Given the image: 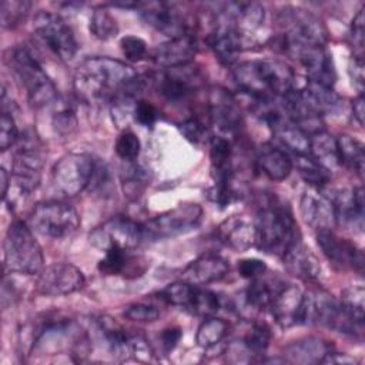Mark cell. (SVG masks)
I'll use <instances>...</instances> for the list:
<instances>
[{
    "instance_id": "cell-1",
    "label": "cell",
    "mask_w": 365,
    "mask_h": 365,
    "mask_svg": "<svg viewBox=\"0 0 365 365\" xmlns=\"http://www.w3.org/2000/svg\"><path fill=\"white\" fill-rule=\"evenodd\" d=\"M73 84L86 103H101L114 101L121 96L133 97L144 88L145 83L127 63L107 56H94L78 64Z\"/></svg>"
},
{
    "instance_id": "cell-2",
    "label": "cell",
    "mask_w": 365,
    "mask_h": 365,
    "mask_svg": "<svg viewBox=\"0 0 365 365\" xmlns=\"http://www.w3.org/2000/svg\"><path fill=\"white\" fill-rule=\"evenodd\" d=\"M231 77L244 94L257 103L281 98L294 88L292 68L279 60H251L234 66Z\"/></svg>"
},
{
    "instance_id": "cell-3",
    "label": "cell",
    "mask_w": 365,
    "mask_h": 365,
    "mask_svg": "<svg viewBox=\"0 0 365 365\" xmlns=\"http://www.w3.org/2000/svg\"><path fill=\"white\" fill-rule=\"evenodd\" d=\"M255 245L268 252L282 257L291 245L301 240L294 214L288 204L269 198L254 220Z\"/></svg>"
},
{
    "instance_id": "cell-4",
    "label": "cell",
    "mask_w": 365,
    "mask_h": 365,
    "mask_svg": "<svg viewBox=\"0 0 365 365\" xmlns=\"http://www.w3.org/2000/svg\"><path fill=\"white\" fill-rule=\"evenodd\" d=\"M281 27V47L284 51L297 54L302 48L324 47L328 40V30L315 14L298 9L285 7L277 14Z\"/></svg>"
},
{
    "instance_id": "cell-5",
    "label": "cell",
    "mask_w": 365,
    "mask_h": 365,
    "mask_svg": "<svg viewBox=\"0 0 365 365\" xmlns=\"http://www.w3.org/2000/svg\"><path fill=\"white\" fill-rule=\"evenodd\" d=\"M4 61L26 90L27 98L33 106L44 107L57 101V88L53 80L27 48H9L4 54Z\"/></svg>"
},
{
    "instance_id": "cell-6",
    "label": "cell",
    "mask_w": 365,
    "mask_h": 365,
    "mask_svg": "<svg viewBox=\"0 0 365 365\" xmlns=\"http://www.w3.org/2000/svg\"><path fill=\"white\" fill-rule=\"evenodd\" d=\"M301 324H318L336 332L361 336L364 322L358 321L332 294L317 289L304 294Z\"/></svg>"
},
{
    "instance_id": "cell-7",
    "label": "cell",
    "mask_w": 365,
    "mask_h": 365,
    "mask_svg": "<svg viewBox=\"0 0 365 365\" xmlns=\"http://www.w3.org/2000/svg\"><path fill=\"white\" fill-rule=\"evenodd\" d=\"M68 352L81 359L90 352V339L87 334L71 319H48L33 334L31 354L56 355Z\"/></svg>"
},
{
    "instance_id": "cell-8",
    "label": "cell",
    "mask_w": 365,
    "mask_h": 365,
    "mask_svg": "<svg viewBox=\"0 0 365 365\" xmlns=\"http://www.w3.org/2000/svg\"><path fill=\"white\" fill-rule=\"evenodd\" d=\"M4 272L24 275L38 274L44 267V257L40 244L34 238L29 225L14 220L6 232L4 242Z\"/></svg>"
},
{
    "instance_id": "cell-9",
    "label": "cell",
    "mask_w": 365,
    "mask_h": 365,
    "mask_svg": "<svg viewBox=\"0 0 365 365\" xmlns=\"http://www.w3.org/2000/svg\"><path fill=\"white\" fill-rule=\"evenodd\" d=\"M97 164V158L88 153H68L63 155L51 171L54 191L67 198L78 195L90 187Z\"/></svg>"
},
{
    "instance_id": "cell-10",
    "label": "cell",
    "mask_w": 365,
    "mask_h": 365,
    "mask_svg": "<svg viewBox=\"0 0 365 365\" xmlns=\"http://www.w3.org/2000/svg\"><path fill=\"white\" fill-rule=\"evenodd\" d=\"M17 148L13 155L11 175L23 195H30L37 190L44 165V151L41 141L34 133H24L16 143Z\"/></svg>"
},
{
    "instance_id": "cell-11",
    "label": "cell",
    "mask_w": 365,
    "mask_h": 365,
    "mask_svg": "<svg viewBox=\"0 0 365 365\" xmlns=\"http://www.w3.org/2000/svg\"><path fill=\"white\" fill-rule=\"evenodd\" d=\"M29 222L31 228L48 238H64L77 231L80 215L64 201H43L34 205Z\"/></svg>"
},
{
    "instance_id": "cell-12",
    "label": "cell",
    "mask_w": 365,
    "mask_h": 365,
    "mask_svg": "<svg viewBox=\"0 0 365 365\" xmlns=\"http://www.w3.org/2000/svg\"><path fill=\"white\" fill-rule=\"evenodd\" d=\"M202 218V208L195 202L180 204L144 222V240L160 241L195 230Z\"/></svg>"
},
{
    "instance_id": "cell-13",
    "label": "cell",
    "mask_w": 365,
    "mask_h": 365,
    "mask_svg": "<svg viewBox=\"0 0 365 365\" xmlns=\"http://www.w3.org/2000/svg\"><path fill=\"white\" fill-rule=\"evenodd\" d=\"M90 244L106 252L108 248L118 247L123 250H134L144 240V225L124 215L107 220L103 225L94 228L88 235Z\"/></svg>"
},
{
    "instance_id": "cell-14",
    "label": "cell",
    "mask_w": 365,
    "mask_h": 365,
    "mask_svg": "<svg viewBox=\"0 0 365 365\" xmlns=\"http://www.w3.org/2000/svg\"><path fill=\"white\" fill-rule=\"evenodd\" d=\"M33 30L60 60L67 61L76 56L78 43L71 27L61 16L41 10L33 19Z\"/></svg>"
},
{
    "instance_id": "cell-15",
    "label": "cell",
    "mask_w": 365,
    "mask_h": 365,
    "mask_svg": "<svg viewBox=\"0 0 365 365\" xmlns=\"http://www.w3.org/2000/svg\"><path fill=\"white\" fill-rule=\"evenodd\" d=\"M217 16L240 34L245 46L257 40V34L265 21V9L255 1H230L221 4Z\"/></svg>"
},
{
    "instance_id": "cell-16",
    "label": "cell",
    "mask_w": 365,
    "mask_h": 365,
    "mask_svg": "<svg viewBox=\"0 0 365 365\" xmlns=\"http://www.w3.org/2000/svg\"><path fill=\"white\" fill-rule=\"evenodd\" d=\"M86 284L84 274L73 264L56 262L37 274L36 289L41 295L61 297L80 291Z\"/></svg>"
},
{
    "instance_id": "cell-17",
    "label": "cell",
    "mask_w": 365,
    "mask_h": 365,
    "mask_svg": "<svg viewBox=\"0 0 365 365\" xmlns=\"http://www.w3.org/2000/svg\"><path fill=\"white\" fill-rule=\"evenodd\" d=\"M202 76L190 64L164 68L163 73L150 78V83L157 88L158 94L170 103H177L187 98L195 88H198Z\"/></svg>"
},
{
    "instance_id": "cell-18",
    "label": "cell",
    "mask_w": 365,
    "mask_h": 365,
    "mask_svg": "<svg viewBox=\"0 0 365 365\" xmlns=\"http://www.w3.org/2000/svg\"><path fill=\"white\" fill-rule=\"evenodd\" d=\"M317 242L325 258L335 268L352 269L362 275L364 254L354 242L338 237L332 230L318 231Z\"/></svg>"
},
{
    "instance_id": "cell-19",
    "label": "cell",
    "mask_w": 365,
    "mask_h": 365,
    "mask_svg": "<svg viewBox=\"0 0 365 365\" xmlns=\"http://www.w3.org/2000/svg\"><path fill=\"white\" fill-rule=\"evenodd\" d=\"M208 117L220 135L237 137L242 127V117L237 101L225 88H212L208 96Z\"/></svg>"
},
{
    "instance_id": "cell-20",
    "label": "cell",
    "mask_w": 365,
    "mask_h": 365,
    "mask_svg": "<svg viewBox=\"0 0 365 365\" xmlns=\"http://www.w3.org/2000/svg\"><path fill=\"white\" fill-rule=\"evenodd\" d=\"M140 17L155 30L168 36L170 38L190 34L188 21L185 16L174 4L163 1L137 3Z\"/></svg>"
},
{
    "instance_id": "cell-21",
    "label": "cell",
    "mask_w": 365,
    "mask_h": 365,
    "mask_svg": "<svg viewBox=\"0 0 365 365\" xmlns=\"http://www.w3.org/2000/svg\"><path fill=\"white\" fill-rule=\"evenodd\" d=\"M302 304L304 292L295 284H287L279 281L271 304L269 311L275 322L282 328H289L292 325L301 324L302 321Z\"/></svg>"
},
{
    "instance_id": "cell-22",
    "label": "cell",
    "mask_w": 365,
    "mask_h": 365,
    "mask_svg": "<svg viewBox=\"0 0 365 365\" xmlns=\"http://www.w3.org/2000/svg\"><path fill=\"white\" fill-rule=\"evenodd\" d=\"M331 198V197H329ZM335 214V225L345 230L362 231L364 228V188L338 190L331 198Z\"/></svg>"
},
{
    "instance_id": "cell-23",
    "label": "cell",
    "mask_w": 365,
    "mask_h": 365,
    "mask_svg": "<svg viewBox=\"0 0 365 365\" xmlns=\"http://www.w3.org/2000/svg\"><path fill=\"white\" fill-rule=\"evenodd\" d=\"M299 211L304 222L317 232L324 230H332V227L335 225L332 201L318 188L307 190L302 194Z\"/></svg>"
},
{
    "instance_id": "cell-24",
    "label": "cell",
    "mask_w": 365,
    "mask_h": 365,
    "mask_svg": "<svg viewBox=\"0 0 365 365\" xmlns=\"http://www.w3.org/2000/svg\"><path fill=\"white\" fill-rule=\"evenodd\" d=\"M205 40L218 61L224 66H232L244 47L240 34L218 16L215 19L212 31L207 36Z\"/></svg>"
},
{
    "instance_id": "cell-25",
    "label": "cell",
    "mask_w": 365,
    "mask_h": 365,
    "mask_svg": "<svg viewBox=\"0 0 365 365\" xmlns=\"http://www.w3.org/2000/svg\"><path fill=\"white\" fill-rule=\"evenodd\" d=\"M230 271L225 258L217 254H204L191 261L181 272V279L192 285H207L222 279Z\"/></svg>"
},
{
    "instance_id": "cell-26",
    "label": "cell",
    "mask_w": 365,
    "mask_h": 365,
    "mask_svg": "<svg viewBox=\"0 0 365 365\" xmlns=\"http://www.w3.org/2000/svg\"><path fill=\"white\" fill-rule=\"evenodd\" d=\"M197 41L191 34H182L160 44L153 51V60L163 68L190 64L197 54Z\"/></svg>"
},
{
    "instance_id": "cell-27",
    "label": "cell",
    "mask_w": 365,
    "mask_h": 365,
    "mask_svg": "<svg viewBox=\"0 0 365 365\" xmlns=\"http://www.w3.org/2000/svg\"><path fill=\"white\" fill-rule=\"evenodd\" d=\"M298 60L307 71L308 80L332 87L336 80L334 61L325 47H308L297 53Z\"/></svg>"
},
{
    "instance_id": "cell-28",
    "label": "cell",
    "mask_w": 365,
    "mask_h": 365,
    "mask_svg": "<svg viewBox=\"0 0 365 365\" xmlns=\"http://www.w3.org/2000/svg\"><path fill=\"white\" fill-rule=\"evenodd\" d=\"M217 237L227 247L242 252L255 245L254 221L245 215H231L217 227Z\"/></svg>"
},
{
    "instance_id": "cell-29",
    "label": "cell",
    "mask_w": 365,
    "mask_h": 365,
    "mask_svg": "<svg viewBox=\"0 0 365 365\" xmlns=\"http://www.w3.org/2000/svg\"><path fill=\"white\" fill-rule=\"evenodd\" d=\"M299 93L305 104L319 117L338 115L345 110L344 98L338 93H335L332 87H327L308 80L307 86L301 88Z\"/></svg>"
},
{
    "instance_id": "cell-30",
    "label": "cell",
    "mask_w": 365,
    "mask_h": 365,
    "mask_svg": "<svg viewBox=\"0 0 365 365\" xmlns=\"http://www.w3.org/2000/svg\"><path fill=\"white\" fill-rule=\"evenodd\" d=\"M285 268L304 281H317L321 275V265L312 251L298 240L281 257Z\"/></svg>"
},
{
    "instance_id": "cell-31",
    "label": "cell",
    "mask_w": 365,
    "mask_h": 365,
    "mask_svg": "<svg viewBox=\"0 0 365 365\" xmlns=\"http://www.w3.org/2000/svg\"><path fill=\"white\" fill-rule=\"evenodd\" d=\"M259 170L272 181H282L288 178L292 171V160L289 154L272 144H264L257 155Z\"/></svg>"
},
{
    "instance_id": "cell-32",
    "label": "cell",
    "mask_w": 365,
    "mask_h": 365,
    "mask_svg": "<svg viewBox=\"0 0 365 365\" xmlns=\"http://www.w3.org/2000/svg\"><path fill=\"white\" fill-rule=\"evenodd\" d=\"M331 351V345L319 338H302L285 346L287 361L294 364H319L325 354Z\"/></svg>"
},
{
    "instance_id": "cell-33",
    "label": "cell",
    "mask_w": 365,
    "mask_h": 365,
    "mask_svg": "<svg viewBox=\"0 0 365 365\" xmlns=\"http://www.w3.org/2000/svg\"><path fill=\"white\" fill-rule=\"evenodd\" d=\"M138 265V257H133L130 254V250L113 247L104 252V258L98 262V269L106 275L128 277V274H134V277H137L140 275L137 272H141L140 269H135V267Z\"/></svg>"
},
{
    "instance_id": "cell-34",
    "label": "cell",
    "mask_w": 365,
    "mask_h": 365,
    "mask_svg": "<svg viewBox=\"0 0 365 365\" xmlns=\"http://www.w3.org/2000/svg\"><path fill=\"white\" fill-rule=\"evenodd\" d=\"M314 160L324 165L329 173L332 168L339 165L336 138H334L325 130L317 131L309 135V153Z\"/></svg>"
},
{
    "instance_id": "cell-35",
    "label": "cell",
    "mask_w": 365,
    "mask_h": 365,
    "mask_svg": "<svg viewBox=\"0 0 365 365\" xmlns=\"http://www.w3.org/2000/svg\"><path fill=\"white\" fill-rule=\"evenodd\" d=\"M336 150L339 165H344L362 175L365 164L364 144L349 134H341L336 137Z\"/></svg>"
},
{
    "instance_id": "cell-36",
    "label": "cell",
    "mask_w": 365,
    "mask_h": 365,
    "mask_svg": "<svg viewBox=\"0 0 365 365\" xmlns=\"http://www.w3.org/2000/svg\"><path fill=\"white\" fill-rule=\"evenodd\" d=\"M301 178L311 185V188L321 190L329 182L331 173L321 165L317 160H314L309 154H298L295 155V161H292Z\"/></svg>"
},
{
    "instance_id": "cell-37",
    "label": "cell",
    "mask_w": 365,
    "mask_h": 365,
    "mask_svg": "<svg viewBox=\"0 0 365 365\" xmlns=\"http://www.w3.org/2000/svg\"><path fill=\"white\" fill-rule=\"evenodd\" d=\"M197 292H198V285H192L181 279L178 282L167 285L164 289L160 291L158 295L164 302L192 312Z\"/></svg>"
},
{
    "instance_id": "cell-38",
    "label": "cell",
    "mask_w": 365,
    "mask_h": 365,
    "mask_svg": "<svg viewBox=\"0 0 365 365\" xmlns=\"http://www.w3.org/2000/svg\"><path fill=\"white\" fill-rule=\"evenodd\" d=\"M230 325L227 321L215 317H210L201 322L197 329L195 341L200 346L210 349L221 344V341L227 336Z\"/></svg>"
},
{
    "instance_id": "cell-39",
    "label": "cell",
    "mask_w": 365,
    "mask_h": 365,
    "mask_svg": "<svg viewBox=\"0 0 365 365\" xmlns=\"http://www.w3.org/2000/svg\"><path fill=\"white\" fill-rule=\"evenodd\" d=\"M90 31L94 37L100 40H108L117 36L118 26L114 17L103 7H98L93 11L90 19Z\"/></svg>"
},
{
    "instance_id": "cell-40",
    "label": "cell",
    "mask_w": 365,
    "mask_h": 365,
    "mask_svg": "<svg viewBox=\"0 0 365 365\" xmlns=\"http://www.w3.org/2000/svg\"><path fill=\"white\" fill-rule=\"evenodd\" d=\"M30 7L31 3L26 0H3L0 4L3 29H13L19 26L27 17Z\"/></svg>"
},
{
    "instance_id": "cell-41",
    "label": "cell",
    "mask_w": 365,
    "mask_h": 365,
    "mask_svg": "<svg viewBox=\"0 0 365 365\" xmlns=\"http://www.w3.org/2000/svg\"><path fill=\"white\" fill-rule=\"evenodd\" d=\"M269 339H271L269 328L262 324H254L250 332L244 336L242 342L245 344V346L248 348V351L252 354L254 358H261L267 352Z\"/></svg>"
},
{
    "instance_id": "cell-42",
    "label": "cell",
    "mask_w": 365,
    "mask_h": 365,
    "mask_svg": "<svg viewBox=\"0 0 365 365\" xmlns=\"http://www.w3.org/2000/svg\"><path fill=\"white\" fill-rule=\"evenodd\" d=\"M115 153L121 160L125 161H133L138 157L140 150H141V143L140 138L137 137L135 133L130 130H124L120 133V135L115 140Z\"/></svg>"
},
{
    "instance_id": "cell-43",
    "label": "cell",
    "mask_w": 365,
    "mask_h": 365,
    "mask_svg": "<svg viewBox=\"0 0 365 365\" xmlns=\"http://www.w3.org/2000/svg\"><path fill=\"white\" fill-rule=\"evenodd\" d=\"M364 298H365V292L361 285L345 288L342 291V298H341V302L344 304V307L361 322H364Z\"/></svg>"
},
{
    "instance_id": "cell-44",
    "label": "cell",
    "mask_w": 365,
    "mask_h": 365,
    "mask_svg": "<svg viewBox=\"0 0 365 365\" xmlns=\"http://www.w3.org/2000/svg\"><path fill=\"white\" fill-rule=\"evenodd\" d=\"M20 138L19 128L16 125L14 117L11 113L3 108L1 117H0V150L6 151L10 147H13Z\"/></svg>"
},
{
    "instance_id": "cell-45",
    "label": "cell",
    "mask_w": 365,
    "mask_h": 365,
    "mask_svg": "<svg viewBox=\"0 0 365 365\" xmlns=\"http://www.w3.org/2000/svg\"><path fill=\"white\" fill-rule=\"evenodd\" d=\"M53 125L60 135L70 134L77 125V120L73 108L67 104L57 106V101H56V110L53 113Z\"/></svg>"
},
{
    "instance_id": "cell-46",
    "label": "cell",
    "mask_w": 365,
    "mask_h": 365,
    "mask_svg": "<svg viewBox=\"0 0 365 365\" xmlns=\"http://www.w3.org/2000/svg\"><path fill=\"white\" fill-rule=\"evenodd\" d=\"M123 315L134 322H154L158 319L160 317V311L154 307V305H148V304H143V302H137V304H131L128 305Z\"/></svg>"
},
{
    "instance_id": "cell-47",
    "label": "cell",
    "mask_w": 365,
    "mask_h": 365,
    "mask_svg": "<svg viewBox=\"0 0 365 365\" xmlns=\"http://www.w3.org/2000/svg\"><path fill=\"white\" fill-rule=\"evenodd\" d=\"M120 48L128 61H138L147 53L145 41L137 36H124L120 40Z\"/></svg>"
},
{
    "instance_id": "cell-48",
    "label": "cell",
    "mask_w": 365,
    "mask_h": 365,
    "mask_svg": "<svg viewBox=\"0 0 365 365\" xmlns=\"http://www.w3.org/2000/svg\"><path fill=\"white\" fill-rule=\"evenodd\" d=\"M218 308H220V299H218L217 294H214L210 289H204V288L198 287L192 312L198 314V315H211V314L217 312Z\"/></svg>"
},
{
    "instance_id": "cell-49",
    "label": "cell",
    "mask_w": 365,
    "mask_h": 365,
    "mask_svg": "<svg viewBox=\"0 0 365 365\" xmlns=\"http://www.w3.org/2000/svg\"><path fill=\"white\" fill-rule=\"evenodd\" d=\"M180 131L184 134V137L188 141H191L194 144L204 143L208 135L207 127L197 118H188V120L182 121L180 124Z\"/></svg>"
},
{
    "instance_id": "cell-50",
    "label": "cell",
    "mask_w": 365,
    "mask_h": 365,
    "mask_svg": "<svg viewBox=\"0 0 365 365\" xmlns=\"http://www.w3.org/2000/svg\"><path fill=\"white\" fill-rule=\"evenodd\" d=\"M130 356L135 358L137 361L141 362H151L155 361L154 358V351L151 349L150 344L147 339L141 335L131 334V341H130Z\"/></svg>"
},
{
    "instance_id": "cell-51",
    "label": "cell",
    "mask_w": 365,
    "mask_h": 365,
    "mask_svg": "<svg viewBox=\"0 0 365 365\" xmlns=\"http://www.w3.org/2000/svg\"><path fill=\"white\" fill-rule=\"evenodd\" d=\"M133 114H134L135 121L144 127H151L157 121V117H158V111H157L155 106L145 100L135 101Z\"/></svg>"
},
{
    "instance_id": "cell-52",
    "label": "cell",
    "mask_w": 365,
    "mask_h": 365,
    "mask_svg": "<svg viewBox=\"0 0 365 365\" xmlns=\"http://www.w3.org/2000/svg\"><path fill=\"white\" fill-rule=\"evenodd\" d=\"M238 272L242 278H250V279H255L258 277H262L267 271V265L264 261L258 259V258H245L238 261Z\"/></svg>"
},
{
    "instance_id": "cell-53",
    "label": "cell",
    "mask_w": 365,
    "mask_h": 365,
    "mask_svg": "<svg viewBox=\"0 0 365 365\" xmlns=\"http://www.w3.org/2000/svg\"><path fill=\"white\" fill-rule=\"evenodd\" d=\"M130 171L131 173L127 174L124 180V191L127 195L137 197L147 185V178H145V174L138 167H133Z\"/></svg>"
},
{
    "instance_id": "cell-54",
    "label": "cell",
    "mask_w": 365,
    "mask_h": 365,
    "mask_svg": "<svg viewBox=\"0 0 365 365\" xmlns=\"http://www.w3.org/2000/svg\"><path fill=\"white\" fill-rule=\"evenodd\" d=\"M364 7L358 10V13L355 14L352 23H351V29H349V37H351V43L354 46V48L358 50V56H362V48H364Z\"/></svg>"
},
{
    "instance_id": "cell-55",
    "label": "cell",
    "mask_w": 365,
    "mask_h": 365,
    "mask_svg": "<svg viewBox=\"0 0 365 365\" xmlns=\"http://www.w3.org/2000/svg\"><path fill=\"white\" fill-rule=\"evenodd\" d=\"M348 73L349 77L352 80L354 87L359 91V94H362L364 91V84H365V77H364V58L362 56H354L349 60V66H348Z\"/></svg>"
},
{
    "instance_id": "cell-56",
    "label": "cell",
    "mask_w": 365,
    "mask_h": 365,
    "mask_svg": "<svg viewBox=\"0 0 365 365\" xmlns=\"http://www.w3.org/2000/svg\"><path fill=\"white\" fill-rule=\"evenodd\" d=\"M181 329L177 328V327H171V328H165L161 335H160V339H161V348L165 354H170L180 342L181 339Z\"/></svg>"
},
{
    "instance_id": "cell-57",
    "label": "cell",
    "mask_w": 365,
    "mask_h": 365,
    "mask_svg": "<svg viewBox=\"0 0 365 365\" xmlns=\"http://www.w3.org/2000/svg\"><path fill=\"white\" fill-rule=\"evenodd\" d=\"M319 364H358V359H355L354 356H349L348 354H339L331 349L325 354V356L321 359Z\"/></svg>"
},
{
    "instance_id": "cell-58",
    "label": "cell",
    "mask_w": 365,
    "mask_h": 365,
    "mask_svg": "<svg viewBox=\"0 0 365 365\" xmlns=\"http://www.w3.org/2000/svg\"><path fill=\"white\" fill-rule=\"evenodd\" d=\"M352 115L358 121L359 125L364 124V117H365V98H364V94H359L352 101Z\"/></svg>"
},
{
    "instance_id": "cell-59",
    "label": "cell",
    "mask_w": 365,
    "mask_h": 365,
    "mask_svg": "<svg viewBox=\"0 0 365 365\" xmlns=\"http://www.w3.org/2000/svg\"><path fill=\"white\" fill-rule=\"evenodd\" d=\"M9 185H10V175L7 174V171L4 168H1L0 170V187H1V198L3 200H6V197H7Z\"/></svg>"
}]
</instances>
